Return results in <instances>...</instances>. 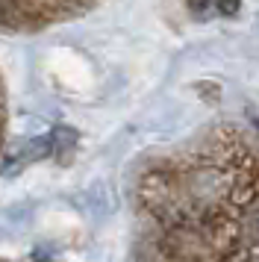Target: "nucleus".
I'll list each match as a JSON object with an SVG mask.
<instances>
[{
    "label": "nucleus",
    "mask_w": 259,
    "mask_h": 262,
    "mask_svg": "<svg viewBox=\"0 0 259 262\" xmlns=\"http://www.w3.org/2000/svg\"><path fill=\"white\" fill-rule=\"evenodd\" d=\"M47 154H53V139L50 136H45V139H30V142H18L9 154L3 156V174L6 171L15 174L24 165H30V162H35V159H41Z\"/></svg>",
    "instance_id": "obj_1"
},
{
    "label": "nucleus",
    "mask_w": 259,
    "mask_h": 262,
    "mask_svg": "<svg viewBox=\"0 0 259 262\" xmlns=\"http://www.w3.org/2000/svg\"><path fill=\"white\" fill-rule=\"evenodd\" d=\"M212 6H215L221 15L233 18V15H239V9H242V0H212Z\"/></svg>",
    "instance_id": "obj_2"
}]
</instances>
